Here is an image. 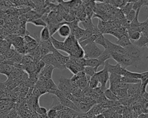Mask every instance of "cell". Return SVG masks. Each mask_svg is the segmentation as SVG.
Listing matches in <instances>:
<instances>
[{"mask_svg":"<svg viewBox=\"0 0 148 118\" xmlns=\"http://www.w3.org/2000/svg\"><path fill=\"white\" fill-rule=\"evenodd\" d=\"M99 83V81L97 77L96 76L95 74L91 77L90 79H89V82H88V85L89 86L91 89H96L97 87H98V85Z\"/></svg>","mask_w":148,"mask_h":118,"instance_id":"obj_25","label":"cell"},{"mask_svg":"<svg viewBox=\"0 0 148 118\" xmlns=\"http://www.w3.org/2000/svg\"><path fill=\"white\" fill-rule=\"evenodd\" d=\"M112 52L108 49H105L104 51L102 52V54L100 55V56L97 58L99 62H101L102 66H104L105 63L110 58H112Z\"/></svg>","mask_w":148,"mask_h":118,"instance_id":"obj_17","label":"cell"},{"mask_svg":"<svg viewBox=\"0 0 148 118\" xmlns=\"http://www.w3.org/2000/svg\"><path fill=\"white\" fill-rule=\"evenodd\" d=\"M96 76L98 78L99 83L101 84V89L103 92L107 89H106V83L109 79V73L108 70L103 67V69L99 71H97L95 73Z\"/></svg>","mask_w":148,"mask_h":118,"instance_id":"obj_5","label":"cell"},{"mask_svg":"<svg viewBox=\"0 0 148 118\" xmlns=\"http://www.w3.org/2000/svg\"><path fill=\"white\" fill-rule=\"evenodd\" d=\"M36 112H38L40 115H45L47 113V110L45 108L39 106L38 109L36 110Z\"/></svg>","mask_w":148,"mask_h":118,"instance_id":"obj_35","label":"cell"},{"mask_svg":"<svg viewBox=\"0 0 148 118\" xmlns=\"http://www.w3.org/2000/svg\"><path fill=\"white\" fill-rule=\"evenodd\" d=\"M124 48L126 51L127 55L134 61H135L137 64L139 63V61L141 60L142 58V54L141 50H140V48L137 47L132 43L131 44Z\"/></svg>","mask_w":148,"mask_h":118,"instance_id":"obj_3","label":"cell"},{"mask_svg":"<svg viewBox=\"0 0 148 118\" xmlns=\"http://www.w3.org/2000/svg\"><path fill=\"white\" fill-rule=\"evenodd\" d=\"M59 102L62 105V106L68 108L78 113H82L79 109L77 108V106L75 105V104L69 99L67 98L66 97H63L61 98H57Z\"/></svg>","mask_w":148,"mask_h":118,"instance_id":"obj_9","label":"cell"},{"mask_svg":"<svg viewBox=\"0 0 148 118\" xmlns=\"http://www.w3.org/2000/svg\"><path fill=\"white\" fill-rule=\"evenodd\" d=\"M29 22L37 26H43V28L47 26V24L42 18H35L31 20Z\"/></svg>","mask_w":148,"mask_h":118,"instance_id":"obj_26","label":"cell"},{"mask_svg":"<svg viewBox=\"0 0 148 118\" xmlns=\"http://www.w3.org/2000/svg\"><path fill=\"white\" fill-rule=\"evenodd\" d=\"M135 16H136V11H135L133 9L131 10V11L129 13V14L125 16V18L127 20V22L128 24H130L135 18Z\"/></svg>","mask_w":148,"mask_h":118,"instance_id":"obj_34","label":"cell"},{"mask_svg":"<svg viewBox=\"0 0 148 118\" xmlns=\"http://www.w3.org/2000/svg\"><path fill=\"white\" fill-rule=\"evenodd\" d=\"M148 85V71L141 73L140 90L142 93H145Z\"/></svg>","mask_w":148,"mask_h":118,"instance_id":"obj_14","label":"cell"},{"mask_svg":"<svg viewBox=\"0 0 148 118\" xmlns=\"http://www.w3.org/2000/svg\"><path fill=\"white\" fill-rule=\"evenodd\" d=\"M82 48L84 51V58L86 59L98 58L103 52L94 42L90 43Z\"/></svg>","mask_w":148,"mask_h":118,"instance_id":"obj_2","label":"cell"},{"mask_svg":"<svg viewBox=\"0 0 148 118\" xmlns=\"http://www.w3.org/2000/svg\"><path fill=\"white\" fill-rule=\"evenodd\" d=\"M5 59V58L3 54H0V62H3L4 60Z\"/></svg>","mask_w":148,"mask_h":118,"instance_id":"obj_36","label":"cell"},{"mask_svg":"<svg viewBox=\"0 0 148 118\" xmlns=\"http://www.w3.org/2000/svg\"><path fill=\"white\" fill-rule=\"evenodd\" d=\"M116 44L123 48H125L131 44L132 43L130 41L128 36L124 35L118 39L117 41L116 42Z\"/></svg>","mask_w":148,"mask_h":118,"instance_id":"obj_16","label":"cell"},{"mask_svg":"<svg viewBox=\"0 0 148 118\" xmlns=\"http://www.w3.org/2000/svg\"><path fill=\"white\" fill-rule=\"evenodd\" d=\"M64 52L69 54V56L76 58H84V51L80 46L78 40L73 35H71L64 41Z\"/></svg>","mask_w":148,"mask_h":118,"instance_id":"obj_1","label":"cell"},{"mask_svg":"<svg viewBox=\"0 0 148 118\" xmlns=\"http://www.w3.org/2000/svg\"><path fill=\"white\" fill-rule=\"evenodd\" d=\"M136 0H132V1H127V3L121 8V12L123 14H124L125 16L129 14V13L132 10V6L134 2H136Z\"/></svg>","mask_w":148,"mask_h":118,"instance_id":"obj_19","label":"cell"},{"mask_svg":"<svg viewBox=\"0 0 148 118\" xmlns=\"http://www.w3.org/2000/svg\"><path fill=\"white\" fill-rule=\"evenodd\" d=\"M102 66L101 62L99 60L96 58V59H86V66L91 67L93 68H96L98 69V68Z\"/></svg>","mask_w":148,"mask_h":118,"instance_id":"obj_22","label":"cell"},{"mask_svg":"<svg viewBox=\"0 0 148 118\" xmlns=\"http://www.w3.org/2000/svg\"><path fill=\"white\" fill-rule=\"evenodd\" d=\"M148 43V37L142 35L136 41H135L132 44L138 48H143Z\"/></svg>","mask_w":148,"mask_h":118,"instance_id":"obj_21","label":"cell"},{"mask_svg":"<svg viewBox=\"0 0 148 118\" xmlns=\"http://www.w3.org/2000/svg\"><path fill=\"white\" fill-rule=\"evenodd\" d=\"M57 32L61 37L64 38L68 37L71 35V29L69 25L67 24V22H64V24L61 25L58 29Z\"/></svg>","mask_w":148,"mask_h":118,"instance_id":"obj_12","label":"cell"},{"mask_svg":"<svg viewBox=\"0 0 148 118\" xmlns=\"http://www.w3.org/2000/svg\"><path fill=\"white\" fill-rule=\"evenodd\" d=\"M146 58V59H148V55H147V56Z\"/></svg>","mask_w":148,"mask_h":118,"instance_id":"obj_39","label":"cell"},{"mask_svg":"<svg viewBox=\"0 0 148 118\" xmlns=\"http://www.w3.org/2000/svg\"><path fill=\"white\" fill-rule=\"evenodd\" d=\"M121 76L140 80L141 73L131 72V71H130L126 70V68H123L121 71Z\"/></svg>","mask_w":148,"mask_h":118,"instance_id":"obj_15","label":"cell"},{"mask_svg":"<svg viewBox=\"0 0 148 118\" xmlns=\"http://www.w3.org/2000/svg\"><path fill=\"white\" fill-rule=\"evenodd\" d=\"M52 54H53L57 61L62 66H65V65L69 60V56H65L62 55L60 52L58 51V50H57L56 49L52 52Z\"/></svg>","mask_w":148,"mask_h":118,"instance_id":"obj_11","label":"cell"},{"mask_svg":"<svg viewBox=\"0 0 148 118\" xmlns=\"http://www.w3.org/2000/svg\"><path fill=\"white\" fill-rule=\"evenodd\" d=\"M94 43L102 45L103 47H104L105 49L107 48V44L106 43V38L103 36L102 33H99V35H97Z\"/></svg>","mask_w":148,"mask_h":118,"instance_id":"obj_23","label":"cell"},{"mask_svg":"<svg viewBox=\"0 0 148 118\" xmlns=\"http://www.w3.org/2000/svg\"><path fill=\"white\" fill-rule=\"evenodd\" d=\"M145 6L146 7V10L148 12V1H146V3L145 5Z\"/></svg>","mask_w":148,"mask_h":118,"instance_id":"obj_37","label":"cell"},{"mask_svg":"<svg viewBox=\"0 0 148 118\" xmlns=\"http://www.w3.org/2000/svg\"><path fill=\"white\" fill-rule=\"evenodd\" d=\"M141 36H142V33L138 31L134 32L128 34L129 38L132 40H134V41L138 40L140 37Z\"/></svg>","mask_w":148,"mask_h":118,"instance_id":"obj_33","label":"cell"},{"mask_svg":"<svg viewBox=\"0 0 148 118\" xmlns=\"http://www.w3.org/2000/svg\"><path fill=\"white\" fill-rule=\"evenodd\" d=\"M82 24L83 26L84 27V29L92 28L95 26L92 23L91 18L90 17H87L84 21H82Z\"/></svg>","mask_w":148,"mask_h":118,"instance_id":"obj_31","label":"cell"},{"mask_svg":"<svg viewBox=\"0 0 148 118\" xmlns=\"http://www.w3.org/2000/svg\"><path fill=\"white\" fill-rule=\"evenodd\" d=\"M54 68V67L51 65L45 64L38 73V81L45 82L48 79H51L52 73Z\"/></svg>","mask_w":148,"mask_h":118,"instance_id":"obj_4","label":"cell"},{"mask_svg":"<svg viewBox=\"0 0 148 118\" xmlns=\"http://www.w3.org/2000/svg\"><path fill=\"white\" fill-rule=\"evenodd\" d=\"M41 60L45 63V64L51 65L53 67H54V68H58L60 70H64V69L66 68L64 66L61 65L57 61V60L56 59V58H54V56L52 53H49V54L43 56Z\"/></svg>","mask_w":148,"mask_h":118,"instance_id":"obj_6","label":"cell"},{"mask_svg":"<svg viewBox=\"0 0 148 118\" xmlns=\"http://www.w3.org/2000/svg\"><path fill=\"white\" fill-rule=\"evenodd\" d=\"M97 70L98 69L96 68H93V67H88V66H85L84 67L83 72L85 74V75L87 77L91 78L98 71Z\"/></svg>","mask_w":148,"mask_h":118,"instance_id":"obj_24","label":"cell"},{"mask_svg":"<svg viewBox=\"0 0 148 118\" xmlns=\"http://www.w3.org/2000/svg\"><path fill=\"white\" fill-rule=\"evenodd\" d=\"M14 69V66L4 62H0V74H2L8 77H9Z\"/></svg>","mask_w":148,"mask_h":118,"instance_id":"obj_13","label":"cell"},{"mask_svg":"<svg viewBox=\"0 0 148 118\" xmlns=\"http://www.w3.org/2000/svg\"><path fill=\"white\" fill-rule=\"evenodd\" d=\"M72 85V84L71 82L70 79H68L64 77H61L60 78L57 89L61 91L62 92H63L66 96V94L71 93L70 89L71 88Z\"/></svg>","mask_w":148,"mask_h":118,"instance_id":"obj_7","label":"cell"},{"mask_svg":"<svg viewBox=\"0 0 148 118\" xmlns=\"http://www.w3.org/2000/svg\"><path fill=\"white\" fill-rule=\"evenodd\" d=\"M104 94H105V97L109 99L110 100L114 101V100H116L118 99L117 96H116V94L110 89H107L105 91Z\"/></svg>","mask_w":148,"mask_h":118,"instance_id":"obj_30","label":"cell"},{"mask_svg":"<svg viewBox=\"0 0 148 118\" xmlns=\"http://www.w3.org/2000/svg\"><path fill=\"white\" fill-rule=\"evenodd\" d=\"M17 113L14 108L12 109L7 113L0 116V118H17Z\"/></svg>","mask_w":148,"mask_h":118,"instance_id":"obj_29","label":"cell"},{"mask_svg":"<svg viewBox=\"0 0 148 118\" xmlns=\"http://www.w3.org/2000/svg\"><path fill=\"white\" fill-rule=\"evenodd\" d=\"M50 40L55 49H56L57 50H60V51H64V41H59L56 39H55L54 37H53V36H51Z\"/></svg>","mask_w":148,"mask_h":118,"instance_id":"obj_20","label":"cell"},{"mask_svg":"<svg viewBox=\"0 0 148 118\" xmlns=\"http://www.w3.org/2000/svg\"><path fill=\"white\" fill-rule=\"evenodd\" d=\"M146 47H147V49H148V43L146 44Z\"/></svg>","mask_w":148,"mask_h":118,"instance_id":"obj_38","label":"cell"},{"mask_svg":"<svg viewBox=\"0 0 148 118\" xmlns=\"http://www.w3.org/2000/svg\"><path fill=\"white\" fill-rule=\"evenodd\" d=\"M16 52L17 51L15 50L10 48L6 52H5V53L3 55H4L5 59H10L12 58L16 54Z\"/></svg>","mask_w":148,"mask_h":118,"instance_id":"obj_32","label":"cell"},{"mask_svg":"<svg viewBox=\"0 0 148 118\" xmlns=\"http://www.w3.org/2000/svg\"><path fill=\"white\" fill-rule=\"evenodd\" d=\"M106 43L107 44V48L111 52H115L121 55H124L126 54V51L124 48L116 44V43L114 44L112 43L106 38Z\"/></svg>","mask_w":148,"mask_h":118,"instance_id":"obj_8","label":"cell"},{"mask_svg":"<svg viewBox=\"0 0 148 118\" xmlns=\"http://www.w3.org/2000/svg\"><path fill=\"white\" fill-rule=\"evenodd\" d=\"M34 61V59L31 55H30L29 54H25L23 56L22 60L21 62V64L27 65L32 63Z\"/></svg>","mask_w":148,"mask_h":118,"instance_id":"obj_28","label":"cell"},{"mask_svg":"<svg viewBox=\"0 0 148 118\" xmlns=\"http://www.w3.org/2000/svg\"><path fill=\"white\" fill-rule=\"evenodd\" d=\"M65 67L66 68H68L71 73H72L73 74V75L76 74L79 72L83 71L84 67L83 66H81L75 63V62H73V61L70 60V59H69V62L65 65Z\"/></svg>","mask_w":148,"mask_h":118,"instance_id":"obj_10","label":"cell"},{"mask_svg":"<svg viewBox=\"0 0 148 118\" xmlns=\"http://www.w3.org/2000/svg\"><path fill=\"white\" fill-rule=\"evenodd\" d=\"M120 82H123L125 83H130V84H137V83H140V80L125 77H121Z\"/></svg>","mask_w":148,"mask_h":118,"instance_id":"obj_27","label":"cell"},{"mask_svg":"<svg viewBox=\"0 0 148 118\" xmlns=\"http://www.w3.org/2000/svg\"><path fill=\"white\" fill-rule=\"evenodd\" d=\"M51 37L50 32L48 26L44 27L42 29L40 33V40L42 41H47L50 40Z\"/></svg>","mask_w":148,"mask_h":118,"instance_id":"obj_18","label":"cell"}]
</instances>
